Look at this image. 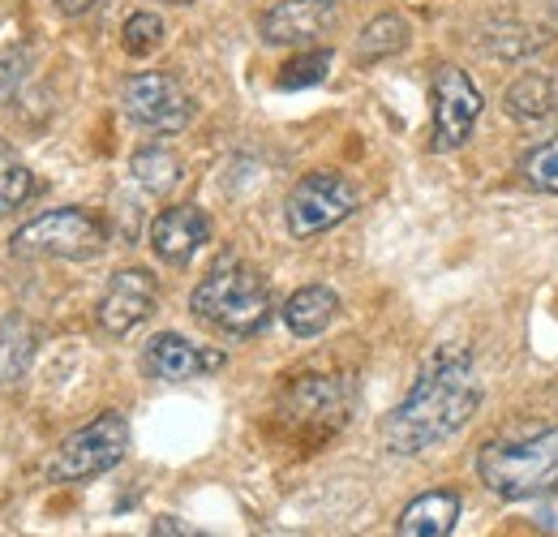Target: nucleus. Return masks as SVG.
Returning <instances> with one entry per match:
<instances>
[{
	"mask_svg": "<svg viewBox=\"0 0 558 537\" xmlns=\"http://www.w3.org/2000/svg\"><path fill=\"white\" fill-rule=\"evenodd\" d=\"M108 232L90 211L77 206H61L48 215H35L31 224H22L9 241L13 259H95L104 250Z\"/></svg>",
	"mask_w": 558,
	"mask_h": 537,
	"instance_id": "4",
	"label": "nucleus"
},
{
	"mask_svg": "<svg viewBox=\"0 0 558 537\" xmlns=\"http://www.w3.org/2000/svg\"><path fill=\"white\" fill-rule=\"evenodd\" d=\"M155 297H159V288H155V275H150V271H142V267L117 271V275L108 279L104 297H99V310H95L99 332H108V336H130L138 323L150 319Z\"/></svg>",
	"mask_w": 558,
	"mask_h": 537,
	"instance_id": "9",
	"label": "nucleus"
},
{
	"mask_svg": "<svg viewBox=\"0 0 558 537\" xmlns=\"http://www.w3.org/2000/svg\"><path fill=\"white\" fill-rule=\"evenodd\" d=\"M39 336L26 319H0V383H22L35 361Z\"/></svg>",
	"mask_w": 558,
	"mask_h": 537,
	"instance_id": "16",
	"label": "nucleus"
},
{
	"mask_svg": "<svg viewBox=\"0 0 558 537\" xmlns=\"http://www.w3.org/2000/svg\"><path fill=\"white\" fill-rule=\"evenodd\" d=\"M26 194H31V168L9 146H0V219L26 199Z\"/></svg>",
	"mask_w": 558,
	"mask_h": 537,
	"instance_id": "22",
	"label": "nucleus"
},
{
	"mask_svg": "<svg viewBox=\"0 0 558 537\" xmlns=\"http://www.w3.org/2000/svg\"><path fill=\"white\" fill-rule=\"evenodd\" d=\"M502 108L515 121H542L555 108V82L546 73H520L507 91H502Z\"/></svg>",
	"mask_w": 558,
	"mask_h": 537,
	"instance_id": "17",
	"label": "nucleus"
},
{
	"mask_svg": "<svg viewBox=\"0 0 558 537\" xmlns=\"http://www.w3.org/2000/svg\"><path fill=\"white\" fill-rule=\"evenodd\" d=\"M190 310L223 336H258L271 319V293L263 284V275L241 263H219L207 279L194 288Z\"/></svg>",
	"mask_w": 558,
	"mask_h": 537,
	"instance_id": "2",
	"label": "nucleus"
},
{
	"mask_svg": "<svg viewBox=\"0 0 558 537\" xmlns=\"http://www.w3.org/2000/svg\"><path fill=\"white\" fill-rule=\"evenodd\" d=\"M340 26V0H279L263 13V39L267 44H318Z\"/></svg>",
	"mask_w": 558,
	"mask_h": 537,
	"instance_id": "10",
	"label": "nucleus"
},
{
	"mask_svg": "<svg viewBox=\"0 0 558 537\" xmlns=\"http://www.w3.org/2000/svg\"><path fill=\"white\" fill-rule=\"evenodd\" d=\"M142 366L159 383H190V379H203L210 370H219L223 353L219 348H203V344L177 336V332H163V336H155L146 344Z\"/></svg>",
	"mask_w": 558,
	"mask_h": 537,
	"instance_id": "12",
	"label": "nucleus"
},
{
	"mask_svg": "<svg viewBox=\"0 0 558 537\" xmlns=\"http://www.w3.org/2000/svg\"><path fill=\"white\" fill-rule=\"evenodd\" d=\"M404 44H409V22H404L400 13H378V17L361 31V39H356V61H361V65L387 61V57H396Z\"/></svg>",
	"mask_w": 558,
	"mask_h": 537,
	"instance_id": "18",
	"label": "nucleus"
},
{
	"mask_svg": "<svg viewBox=\"0 0 558 537\" xmlns=\"http://www.w3.org/2000/svg\"><path fill=\"white\" fill-rule=\"evenodd\" d=\"M283 408L292 413V417H301V421H344V413H349V387L340 383V379H323V374H305V379H296L292 387H288V401Z\"/></svg>",
	"mask_w": 558,
	"mask_h": 537,
	"instance_id": "13",
	"label": "nucleus"
},
{
	"mask_svg": "<svg viewBox=\"0 0 558 537\" xmlns=\"http://www.w3.org/2000/svg\"><path fill=\"white\" fill-rule=\"evenodd\" d=\"M327 69H331V52H327V48H323V52H305V57H296V61H288V65H283L279 86H283V91L314 86V82H323V77H327Z\"/></svg>",
	"mask_w": 558,
	"mask_h": 537,
	"instance_id": "24",
	"label": "nucleus"
},
{
	"mask_svg": "<svg viewBox=\"0 0 558 537\" xmlns=\"http://www.w3.org/2000/svg\"><path fill=\"white\" fill-rule=\"evenodd\" d=\"M207 241H210V219L203 215V206H194V202L163 206L150 219V250L163 263H172V267H185Z\"/></svg>",
	"mask_w": 558,
	"mask_h": 537,
	"instance_id": "11",
	"label": "nucleus"
},
{
	"mask_svg": "<svg viewBox=\"0 0 558 537\" xmlns=\"http://www.w3.org/2000/svg\"><path fill=\"white\" fill-rule=\"evenodd\" d=\"M550 4H555V13H558V0H550Z\"/></svg>",
	"mask_w": 558,
	"mask_h": 537,
	"instance_id": "28",
	"label": "nucleus"
},
{
	"mask_svg": "<svg viewBox=\"0 0 558 537\" xmlns=\"http://www.w3.org/2000/svg\"><path fill=\"white\" fill-rule=\"evenodd\" d=\"M477 473L498 499H537L558 490V426L524 443H489L477 456Z\"/></svg>",
	"mask_w": 558,
	"mask_h": 537,
	"instance_id": "3",
	"label": "nucleus"
},
{
	"mask_svg": "<svg viewBox=\"0 0 558 537\" xmlns=\"http://www.w3.org/2000/svg\"><path fill=\"white\" fill-rule=\"evenodd\" d=\"M121 104H125L130 121H138L150 134H181L194 117V99L168 73H134L121 91Z\"/></svg>",
	"mask_w": 558,
	"mask_h": 537,
	"instance_id": "8",
	"label": "nucleus"
},
{
	"mask_svg": "<svg viewBox=\"0 0 558 537\" xmlns=\"http://www.w3.org/2000/svg\"><path fill=\"white\" fill-rule=\"evenodd\" d=\"M336 314H340V297H336L331 288H323V284H305V288H296V293L283 301V323H288L292 336H301V339L323 336Z\"/></svg>",
	"mask_w": 558,
	"mask_h": 537,
	"instance_id": "15",
	"label": "nucleus"
},
{
	"mask_svg": "<svg viewBox=\"0 0 558 537\" xmlns=\"http://www.w3.org/2000/svg\"><path fill=\"white\" fill-rule=\"evenodd\" d=\"M482 404V383L464 348H438L417 374L413 392L383 421V443L391 456H421L451 434H460Z\"/></svg>",
	"mask_w": 558,
	"mask_h": 537,
	"instance_id": "1",
	"label": "nucleus"
},
{
	"mask_svg": "<svg viewBox=\"0 0 558 537\" xmlns=\"http://www.w3.org/2000/svg\"><path fill=\"white\" fill-rule=\"evenodd\" d=\"M121 44H125L130 57H150L163 44V22L155 13H134L125 22V31H121Z\"/></svg>",
	"mask_w": 558,
	"mask_h": 537,
	"instance_id": "23",
	"label": "nucleus"
},
{
	"mask_svg": "<svg viewBox=\"0 0 558 537\" xmlns=\"http://www.w3.org/2000/svg\"><path fill=\"white\" fill-rule=\"evenodd\" d=\"M520 177H524V186L537 190V194H558V134L546 138V142H537L533 151H524Z\"/></svg>",
	"mask_w": 558,
	"mask_h": 537,
	"instance_id": "20",
	"label": "nucleus"
},
{
	"mask_svg": "<svg viewBox=\"0 0 558 537\" xmlns=\"http://www.w3.org/2000/svg\"><path fill=\"white\" fill-rule=\"evenodd\" d=\"M486 44V52H494V57H502V61H520V57H529L533 48H542L546 44V35L537 31H524V26H515V22H502L494 35H486L482 39Z\"/></svg>",
	"mask_w": 558,
	"mask_h": 537,
	"instance_id": "21",
	"label": "nucleus"
},
{
	"mask_svg": "<svg viewBox=\"0 0 558 537\" xmlns=\"http://www.w3.org/2000/svg\"><path fill=\"white\" fill-rule=\"evenodd\" d=\"M460 521V494L456 490H425L404 512L396 537H451Z\"/></svg>",
	"mask_w": 558,
	"mask_h": 537,
	"instance_id": "14",
	"label": "nucleus"
},
{
	"mask_svg": "<svg viewBox=\"0 0 558 537\" xmlns=\"http://www.w3.org/2000/svg\"><path fill=\"white\" fill-rule=\"evenodd\" d=\"M482 117V91L473 86V77L460 65L434 69V126H429V151L447 155L460 151L473 126Z\"/></svg>",
	"mask_w": 558,
	"mask_h": 537,
	"instance_id": "7",
	"label": "nucleus"
},
{
	"mask_svg": "<svg viewBox=\"0 0 558 537\" xmlns=\"http://www.w3.org/2000/svg\"><path fill=\"white\" fill-rule=\"evenodd\" d=\"M361 206V194L349 177L340 172H305L283 202V224L296 241H310L336 224H344L352 211Z\"/></svg>",
	"mask_w": 558,
	"mask_h": 537,
	"instance_id": "6",
	"label": "nucleus"
},
{
	"mask_svg": "<svg viewBox=\"0 0 558 537\" xmlns=\"http://www.w3.org/2000/svg\"><path fill=\"white\" fill-rule=\"evenodd\" d=\"M163 4H194V0H163Z\"/></svg>",
	"mask_w": 558,
	"mask_h": 537,
	"instance_id": "27",
	"label": "nucleus"
},
{
	"mask_svg": "<svg viewBox=\"0 0 558 537\" xmlns=\"http://www.w3.org/2000/svg\"><path fill=\"white\" fill-rule=\"evenodd\" d=\"M130 452V426L121 413H99L95 421H86L82 430H73L70 439L57 448V456L48 461L52 481H86L99 473L117 469Z\"/></svg>",
	"mask_w": 558,
	"mask_h": 537,
	"instance_id": "5",
	"label": "nucleus"
},
{
	"mask_svg": "<svg viewBox=\"0 0 558 537\" xmlns=\"http://www.w3.org/2000/svg\"><path fill=\"white\" fill-rule=\"evenodd\" d=\"M150 537H215V534L198 529V525H190V521H181V516H155Z\"/></svg>",
	"mask_w": 558,
	"mask_h": 537,
	"instance_id": "25",
	"label": "nucleus"
},
{
	"mask_svg": "<svg viewBox=\"0 0 558 537\" xmlns=\"http://www.w3.org/2000/svg\"><path fill=\"white\" fill-rule=\"evenodd\" d=\"M130 177L146 194H168L181 181V159L168 146H142L138 155L130 159Z\"/></svg>",
	"mask_w": 558,
	"mask_h": 537,
	"instance_id": "19",
	"label": "nucleus"
},
{
	"mask_svg": "<svg viewBox=\"0 0 558 537\" xmlns=\"http://www.w3.org/2000/svg\"><path fill=\"white\" fill-rule=\"evenodd\" d=\"M99 0H57V9L61 13H70V17H82V13H90Z\"/></svg>",
	"mask_w": 558,
	"mask_h": 537,
	"instance_id": "26",
	"label": "nucleus"
}]
</instances>
